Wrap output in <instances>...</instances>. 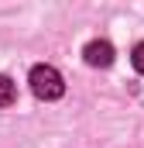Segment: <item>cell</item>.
<instances>
[{"label":"cell","instance_id":"obj_1","mask_svg":"<svg viewBox=\"0 0 144 148\" xmlns=\"http://www.w3.org/2000/svg\"><path fill=\"white\" fill-rule=\"evenodd\" d=\"M28 83H31V93L38 100H58L65 93V79H62V73L55 66H35Z\"/></svg>","mask_w":144,"mask_h":148},{"label":"cell","instance_id":"obj_2","mask_svg":"<svg viewBox=\"0 0 144 148\" xmlns=\"http://www.w3.org/2000/svg\"><path fill=\"white\" fill-rule=\"evenodd\" d=\"M113 45L110 41H103V38H96V41H89L86 48H82V59L93 66V69H107V66H113Z\"/></svg>","mask_w":144,"mask_h":148},{"label":"cell","instance_id":"obj_3","mask_svg":"<svg viewBox=\"0 0 144 148\" xmlns=\"http://www.w3.org/2000/svg\"><path fill=\"white\" fill-rule=\"evenodd\" d=\"M14 97H17L14 79H10V76H0V107H10V103H14Z\"/></svg>","mask_w":144,"mask_h":148},{"label":"cell","instance_id":"obj_4","mask_svg":"<svg viewBox=\"0 0 144 148\" xmlns=\"http://www.w3.org/2000/svg\"><path fill=\"white\" fill-rule=\"evenodd\" d=\"M130 62H134V69L144 76V41H137V45H134V52H130Z\"/></svg>","mask_w":144,"mask_h":148}]
</instances>
